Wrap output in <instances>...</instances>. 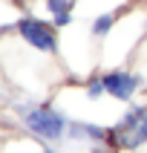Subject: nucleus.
Segmentation results:
<instances>
[{
    "label": "nucleus",
    "mask_w": 147,
    "mask_h": 153,
    "mask_svg": "<svg viewBox=\"0 0 147 153\" xmlns=\"http://www.w3.org/2000/svg\"><path fill=\"white\" fill-rule=\"evenodd\" d=\"M17 35L35 52H46V55H55L58 52V32L46 20H41V17H32V15L20 17L17 20Z\"/></svg>",
    "instance_id": "f257e3e1"
},
{
    "label": "nucleus",
    "mask_w": 147,
    "mask_h": 153,
    "mask_svg": "<svg viewBox=\"0 0 147 153\" xmlns=\"http://www.w3.org/2000/svg\"><path fill=\"white\" fill-rule=\"evenodd\" d=\"M23 121L38 139H46V142L61 139L64 130H66L64 116H61L58 110H52V107H29V110L23 113Z\"/></svg>",
    "instance_id": "f03ea898"
},
{
    "label": "nucleus",
    "mask_w": 147,
    "mask_h": 153,
    "mask_svg": "<svg viewBox=\"0 0 147 153\" xmlns=\"http://www.w3.org/2000/svg\"><path fill=\"white\" fill-rule=\"evenodd\" d=\"M118 142L124 147H138L147 142V107L130 110L118 124Z\"/></svg>",
    "instance_id": "7ed1b4c3"
},
{
    "label": "nucleus",
    "mask_w": 147,
    "mask_h": 153,
    "mask_svg": "<svg viewBox=\"0 0 147 153\" xmlns=\"http://www.w3.org/2000/svg\"><path fill=\"white\" fill-rule=\"evenodd\" d=\"M101 84H104V93L115 98V101H130L138 90V78L127 69H110L101 75Z\"/></svg>",
    "instance_id": "20e7f679"
},
{
    "label": "nucleus",
    "mask_w": 147,
    "mask_h": 153,
    "mask_svg": "<svg viewBox=\"0 0 147 153\" xmlns=\"http://www.w3.org/2000/svg\"><path fill=\"white\" fill-rule=\"evenodd\" d=\"M46 9H49L55 26H69L72 23V0H46Z\"/></svg>",
    "instance_id": "39448f33"
},
{
    "label": "nucleus",
    "mask_w": 147,
    "mask_h": 153,
    "mask_svg": "<svg viewBox=\"0 0 147 153\" xmlns=\"http://www.w3.org/2000/svg\"><path fill=\"white\" fill-rule=\"evenodd\" d=\"M112 26H115V15H112V12H107V15H98V17H95L89 29H92L95 38H104V35H110Z\"/></svg>",
    "instance_id": "423d86ee"
},
{
    "label": "nucleus",
    "mask_w": 147,
    "mask_h": 153,
    "mask_svg": "<svg viewBox=\"0 0 147 153\" xmlns=\"http://www.w3.org/2000/svg\"><path fill=\"white\" fill-rule=\"evenodd\" d=\"M41 153H52V150H41Z\"/></svg>",
    "instance_id": "0eeeda50"
}]
</instances>
